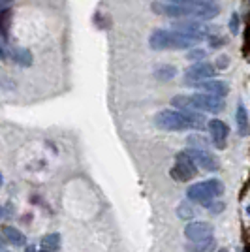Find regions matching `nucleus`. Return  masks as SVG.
I'll use <instances>...</instances> for the list:
<instances>
[{
	"label": "nucleus",
	"mask_w": 250,
	"mask_h": 252,
	"mask_svg": "<svg viewBox=\"0 0 250 252\" xmlns=\"http://www.w3.org/2000/svg\"><path fill=\"white\" fill-rule=\"evenodd\" d=\"M171 105L179 111H205V113H220L226 104L224 98L207 93H198L190 96H175L171 100Z\"/></svg>",
	"instance_id": "obj_1"
},
{
	"label": "nucleus",
	"mask_w": 250,
	"mask_h": 252,
	"mask_svg": "<svg viewBox=\"0 0 250 252\" xmlns=\"http://www.w3.org/2000/svg\"><path fill=\"white\" fill-rule=\"evenodd\" d=\"M222 192H224V185L220 183L219 179H209V181L196 183V185L188 187L187 198L190 201H198V203H203V205L211 207L213 200L219 198Z\"/></svg>",
	"instance_id": "obj_2"
},
{
	"label": "nucleus",
	"mask_w": 250,
	"mask_h": 252,
	"mask_svg": "<svg viewBox=\"0 0 250 252\" xmlns=\"http://www.w3.org/2000/svg\"><path fill=\"white\" fill-rule=\"evenodd\" d=\"M155 125L160 130H166V132H183L192 128L190 121L187 119V115L179 109H164L155 117Z\"/></svg>",
	"instance_id": "obj_3"
},
{
	"label": "nucleus",
	"mask_w": 250,
	"mask_h": 252,
	"mask_svg": "<svg viewBox=\"0 0 250 252\" xmlns=\"http://www.w3.org/2000/svg\"><path fill=\"white\" fill-rule=\"evenodd\" d=\"M196 173H198V166L194 164V160L185 151H181L177 155V162L171 169V177L177 181H190L192 177H196Z\"/></svg>",
	"instance_id": "obj_4"
},
{
	"label": "nucleus",
	"mask_w": 250,
	"mask_h": 252,
	"mask_svg": "<svg viewBox=\"0 0 250 252\" xmlns=\"http://www.w3.org/2000/svg\"><path fill=\"white\" fill-rule=\"evenodd\" d=\"M215 66L209 63H196L192 64L190 68H188L187 72H185V83L187 85H194V83H199V81H205V79H211L213 75H215Z\"/></svg>",
	"instance_id": "obj_5"
},
{
	"label": "nucleus",
	"mask_w": 250,
	"mask_h": 252,
	"mask_svg": "<svg viewBox=\"0 0 250 252\" xmlns=\"http://www.w3.org/2000/svg\"><path fill=\"white\" fill-rule=\"evenodd\" d=\"M188 157L194 160V164L198 166V168L205 169V171H217V168H219V164H217V160H215V157L209 153L207 149H187L185 151Z\"/></svg>",
	"instance_id": "obj_6"
},
{
	"label": "nucleus",
	"mask_w": 250,
	"mask_h": 252,
	"mask_svg": "<svg viewBox=\"0 0 250 252\" xmlns=\"http://www.w3.org/2000/svg\"><path fill=\"white\" fill-rule=\"evenodd\" d=\"M185 235L194 243L207 241L213 235V226L209 222H190L185 228Z\"/></svg>",
	"instance_id": "obj_7"
},
{
	"label": "nucleus",
	"mask_w": 250,
	"mask_h": 252,
	"mask_svg": "<svg viewBox=\"0 0 250 252\" xmlns=\"http://www.w3.org/2000/svg\"><path fill=\"white\" fill-rule=\"evenodd\" d=\"M207 128H209V132H211L215 147H219V149L226 147V139H228V134H229L228 125H226L224 121H220V119H213V121L207 123Z\"/></svg>",
	"instance_id": "obj_8"
},
{
	"label": "nucleus",
	"mask_w": 250,
	"mask_h": 252,
	"mask_svg": "<svg viewBox=\"0 0 250 252\" xmlns=\"http://www.w3.org/2000/svg\"><path fill=\"white\" fill-rule=\"evenodd\" d=\"M192 87H196L198 91L201 93H207V94H215V96H220V98H224V96H228L229 93V87L226 81H220V79H205V81H199V83H194Z\"/></svg>",
	"instance_id": "obj_9"
},
{
	"label": "nucleus",
	"mask_w": 250,
	"mask_h": 252,
	"mask_svg": "<svg viewBox=\"0 0 250 252\" xmlns=\"http://www.w3.org/2000/svg\"><path fill=\"white\" fill-rule=\"evenodd\" d=\"M149 45H151V49H155V51L169 49V31H164V29L155 31L151 34V38H149Z\"/></svg>",
	"instance_id": "obj_10"
},
{
	"label": "nucleus",
	"mask_w": 250,
	"mask_h": 252,
	"mask_svg": "<svg viewBox=\"0 0 250 252\" xmlns=\"http://www.w3.org/2000/svg\"><path fill=\"white\" fill-rule=\"evenodd\" d=\"M235 123H237V130H239L241 136H247L249 134V115H247V109L243 104H239V107H237Z\"/></svg>",
	"instance_id": "obj_11"
},
{
	"label": "nucleus",
	"mask_w": 250,
	"mask_h": 252,
	"mask_svg": "<svg viewBox=\"0 0 250 252\" xmlns=\"http://www.w3.org/2000/svg\"><path fill=\"white\" fill-rule=\"evenodd\" d=\"M4 237H6V241H10L11 245H17V247H21L25 245V235H23V231H19L17 228H13V226H6L4 228Z\"/></svg>",
	"instance_id": "obj_12"
},
{
	"label": "nucleus",
	"mask_w": 250,
	"mask_h": 252,
	"mask_svg": "<svg viewBox=\"0 0 250 252\" xmlns=\"http://www.w3.org/2000/svg\"><path fill=\"white\" fill-rule=\"evenodd\" d=\"M177 74V68L175 66H167V64H162L160 68L155 70V77L160 79V81H169V79H173Z\"/></svg>",
	"instance_id": "obj_13"
},
{
	"label": "nucleus",
	"mask_w": 250,
	"mask_h": 252,
	"mask_svg": "<svg viewBox=\"0 0 250 252\" xmlns=\"http://www.w3.org/2000/svg\"><path fill=\"white\" fill-rule=\"evenodd\" d=\"M42 247L45 251H59L61 249V235L59 233H49V235H43Z\"/></svg>",
	"instance_id": "obj_14"
},
{
	"label": "nucleus",
	"mask_w": 250,
	"mask_h": 252,
	"mask_svg": "<svg viewBox=\"0 0 250 252\" xmlns=\"http://www.w3.org/2000/svg\"><path fill=\"white\" fill-rule=\"evenodd\" d=\"M13 61L21 66H31L32 64V55L29 49H15L13 51Z\"/></svg>",
	"instance_id": "obj_15"
},
{
	"label": "nucleus",
	"mask_w": 250,
	"mask_h": 252,
	"mask_svg": "<svg viewBox=\"0 0 250 252\" xmlns=\"http://www.w3.org/2000/svg\"><path fill=\"white\" fill-rule=\"evenodd\" d=\"M188 145H190L192 149H207L209 141L199 136H190L188 137Z\"/></svg>",
	"instance_id": "obj_16"
},
{
	"label": "nucleus",
	"mask_w": 250,
	"mask_h": 252,
	"mask_svg": "<svg viewBox=\"0 0 250 252\" xmlns=\"http://www.w3.org/2000/svg\"><path fill=\"white\" fill-rule=\"evenodd\" d=\"M205 49H190V51L187 53V59L188 61H203L205 59Z\"/></svg>",
	"instance_id": "obj_17"
},
{
	"label": "nucleus",
	"mask_w": 250,
	"mask_h": 252,
	"mask_svg": "<svg viewBox=\"0 0 250 252\" xmlns=\"http://www.w3.org/2000/svg\"><path fill=\"white\" fill-rule=\"evenodd\" d=\"M229 32H231V34H237V32H239V13H231V19H229Z\"/></svg>",
	"instance_id": "obj_18"
},
{
	"label": "nucleus",
	"mask_w": 250,
	"mask_h": 252,
	"mask_svg": "<svg viewBox=\"0 0 250 252\" xmlns=\"http://www.w3.org/2000/svg\"><path fill=\"white\" fill-rule=\"evenodd\" d=\"M179 215H181V219H192L194 217V209L188 203H185V205L179 207Z\"/></svg>",
	"instance_id": "obj_19"
},
{
	"label": "nucleus",
	"mask_w": 250,
	"mask_h": 252,
	"mask_svg": "<svg viewBox=\"0 0 250 252\" xmlns=\"http://www.w3.org/2000/svg\"><path fill=\"white\" fill-rule=\"evenodd\" d=\"M164 2H173V4H199V2H215V0H164Z\"/></svg>",
	"instance_id": "obj_20"
},
{
	"label": "nucleus",
	"mask_w": 250,
	"mask_h": 252,
	"mask_svg": "<svg viewBox=\"0 0 250 252\" xmlns=\"http://www.w3.org/2000/svg\"><path fill=\"white\" fill-rule=\"evenodd\" d=\"M11 4H13V0H0V11L6 10V8H10Z\"/></svg>",
	"instance_id": "obj_21"
},
{
	"label": "nucleus",
	"mask_w": 250,
	"mask_h": 252,
	"mask_svg": "<svg viewBox=\"0 0 250 252\" xmlns=\"http://www.w3.org/2000/svg\"><path fill=\"white\" fill-rule=\"evenodd\" d=\"M6 251V237L4 235H0V252Z\"/></svg>",
	"instance_id": "obj_22"
},
{
	"label": "nucleus",
	"mask_w": 250,
	"mask_h": 252,
	"mask_svg": "<svg viewBox=\"0 0 250 252\" xmlns=\"http://www.w3.org/2000/svg\"><path fill=\"white\" fill-rule=\"evenodd\" d=\"M2 59H6V51H4V47L0 45V61H2Z\"/></svg>",
	"instance_id": "obj_23"
},
{
	"label": "nucleus",
	"mask_w": 250,
	"mask_h": 252,
	"mask_svg": "<svg viewBox=\"0 0 250 252\" xmlns=\"http://www.w3.org/2000/svg\"><path fill=\"white\" fill-rule=\"evenodd\" d=\"M25 252H36V249H34V247L31 245V247H27V251H25Z\"/></svg>",
	"instance_id": "obj_24"
},
{
	"label": "nucleus",
	"mask_w": 250,
	"mask_h": 252,
	"mask_svg": "<svg viewBox=\"0 0 250 252\" xmlns=\"http://www.w3.org/2000/svg\"><path fill=\"white\" fill-rule=\"evenodd\" d=\"M2 181H4V177H2V173H0V187H2Z\"/></svg>",
	"instance_id": "obj_25"
},
{
	"label": "nucleus",
	"mask_w": 250,
	"mask_h": 252,
	"mask_svg": "<svg viewBox=\"0 0 250 252\" xmlns=\"http://www.w3.org/2000/svg\"><path fill=\"white\" fill-rule=\"evenodd\" d=\"M40 252H53V251H45V249H43V251H40Z\"/></svg>",
	"instance_id": "obj_26"
},
{
	"label": "nucleus",
	"mask_w": 250,
	"mask_h": 252,
	"mask_svg": "<svg viewBox=\"0 0 250 252\" xmlns=\"http://www.w3.org/2000/svg\"><path fill=\"white\" fill-rule=\"evenodd\" d=\"M0 219H2V207H0Z\"/></svg>",
	"instance_id": "obj_27"
},
{
	"label": "nucleus",
	"mask_w": 250,
	"mask_h": 252,
	"mask_svg": "<svg viewBox=\"0 0 250 252\" xmlns=\"http://www.w3.org/2000/svg\"><path fill=\"white\" fill-rule=\"evenodd\" d=\"M220 252H226V251H220Z\"/></svg>",
	"instance_id": "obj_28"
},
{
	"label": "nucleus",
	"mask_w": 250,
	"mask_h": 252,
	"mask_svg": "<svg viewBox=\"0 0 250 252\" xmlns=\"http://www.w3.org/2000/svg\"><path fill=\"white\" fill-rule=\"evenodd\" d=\"M4 252H6V251H4Z\"/></svg>",
	"instance_id": "obj_29"
}]
</instances>
